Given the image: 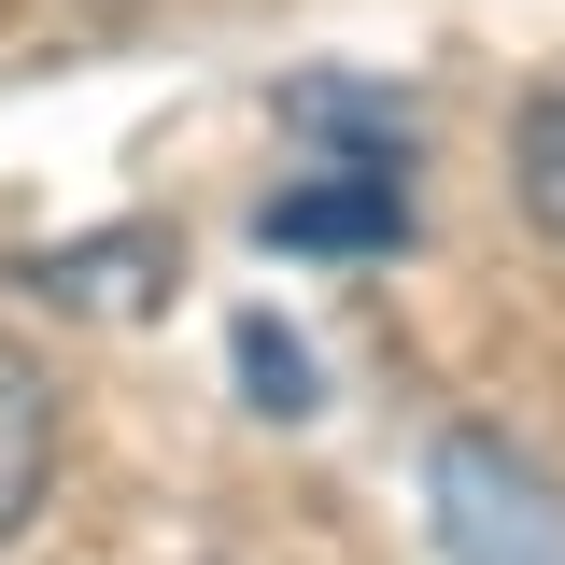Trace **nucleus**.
Here are the masks:
<instances>
[{
    "instance_id": "1",
    "label": "nucleus",
    "mask_w": 565,
    "mask_h": 565,
    "mask_svg": "<svg viewBox=\"0 0 565 565\" xmlns=\"http://www.w3.org/2000/svg\"><path fill=\"white\" fill-rule=\"evenodd\" d=\"M438 552L452 565H565V494L509 438H438Z\"/></svg>"
},
{
    "instance_id": "2",
    "label": "nucleus",
    "mask_w": 565,
    "mask_h": 565,
    "mask_svg": "<svg viewBox=\"0 0 565 565\" xmlns=\"http://www.w3.org/2000/svg\"><path fill=\"white\" fill-rule=\"evenodd\" d=\"M255 226H269V241H297V255H367V241H411V156H340V170L282 184Z\"/></svg>"
},
{
    "instance_id": "3",
    "label": "nucleus",
    "mask_w": 565,
    "mask_h": 565,
    "mask_svg": "<svg viewBox=\"0 0 565 565\" xmlns=\"http://www.w3.org/2000/svg\"><path fill=\"white\" fill-rule=\"evenodd\" d=\"M57 481V396H43V367L0 340V552L29 537V509Z\"/></svg>"
},
{
    "instance_id": "4",
    "label": "nucleus",
    "mask_w": 565,
    "mask_h": 565,
    "mask_svg": "<svg viewBox=\"0 0 565 565\" xmlns=\"http://www.w3.org/2000/svg\"><path fill=\"white\" fill-rule=\"evenodd\" d=\"M509 184H523V212H537V241H565V85L523 99V128H509Z\"/></svg>"
}]
</instances>
